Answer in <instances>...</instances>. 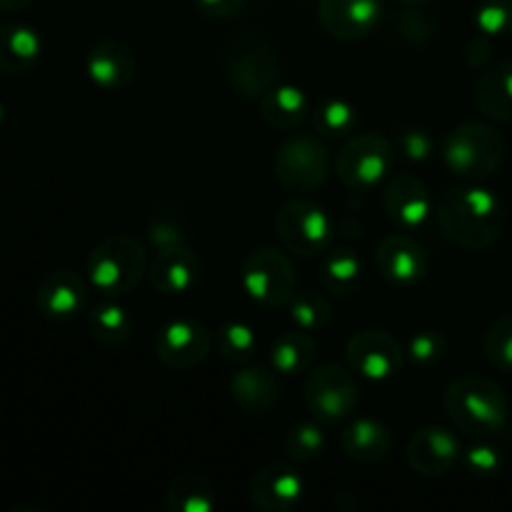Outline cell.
<instances>
[{
	"mask_svg": "<svg viewBox=\"0 0 512 512\" xmlns=\"http://www.w3.org/2000/svg\"><path fill=\"white\" fill-rule=\"evenodd\" d=\"M358 108L353 100L343 98V95H328V98L318 100L310 113V123L320 138L328 140H345L353 138L358 130Z\"/></svg>",
	"mask_w": 512,
	"mask_h": 512,
	"instance_id": "obj_29",
	"label": "cell"
},
{
	"mask_svg": "<svg viewBox=\"0 0 512 512\" xmlns=\"http://www.w3.org/2000/svg\"><path fill=\"white\" fill-rule=\"evenodd\" d=\"M85 73L95 88L115 93L133 83L138 73V55L123 40H100L85 53Z\"/></svg>",
	"mask_w": 512,
	"mask_h": 512,
	"instance_id": "obj_20",
	"label": "cell"
},
{
	"mask_svg": "<svg viewBox=\"0 0 512 512\" xmlns=\"http://www.w3.org/2000/svg\"><path fill=\"white\" fill-rule=\"evenodd\" d=\"M320 285L328 293L348 298V295L358 293L360 283H363V260L348 245H330L323 255H320Z\"/></svg>",
	"mask_w": 512,
	"mask_h": 512,
	"instance_id": "obj_26",
	"label": "cell"
},
{
	"mask_svg": "<svg viewBox=\"0 0 512 512\" xmlns=\"http://www.w3.org/2000/svg\"><path fill=\"white\" fill-rule=\"evenodd\" d=\"M275 233L288 253L298 258H320L333 245L338 225L323 205L308 198H293L280 205Z\"/></svg>",
	"mask_w": 512,
	"mask_h": 512,
	"instance_id": "obj_6",
	"label": "cell"
},
{
	"mask_svg": "<svg viewBox=\"0 0 512 512\" xmlns=\"http://www.w3.org/2000/svg\"><path fill=\"white\" fill-rule=\"evenodd\" d=\"M395 438L378 418H358L340 433V450L358 465H378L390 458Z\"/></svg>",
	"mask_w": 512,
	"mask_h": 512,
	"instance_id": "obj_22",
	"label": "cell"
},
{
	"mask_svg": "<svg viewBox=\"0 0 512 512\" xmlns=\"http://www.w3.org/2000/svg\"><path fill=\"white\" fill-rule=\"evenodd\" d=\"M250 503L263 512H288L303 500L305 483L290 463H268L258 468L248 485Z\"/></svg>",
	"mask_w": 512,
	"mask_h": 512,
	"instance_id": "obj_17",
	"label": "cell"
},
{
	"mask_svg": "<svg viewBox=\"0 0 512 512\" xmlns=\"http://www.w3.org/2000/svg\"><path fill=\"white\" fill-rule=\"evenodd\" d=\"M493 58V45H490V38H485V35H478V38H473L468 43V48H465V60H468L473 68H485V63Z\"/></svg>",
	"mask_w": 512,
	"mask_h": 512,
	"instance_id": "obj_42",
	"label": "cell"
},
{
	"mask_svg": "<svg viewBox=\"0 0 512 512\" xmlns=\"http://www.w3.org/2000/svg\"><path fill=\"white\" fill-rule=\"evenodd\" d=\"M90 280L75 270H50L40 278L38 290H35V303L38 310L48 320H73L88 308V295H90Z\"/></svg>",
	"mask_w": 512,
	"mask_h": 512,
	"instance_id": "obj_16",
	"label": "cell"
},
{
	"mask_svg": "<svg viewBox=\"0 0 512 512\" xmlns=\"http://www.w3.org/2000/svg\"><path fill=\"white\" fill-rule=\"evenodd\" d=\"M473 23L485 38L512 35V0H480Z\"/></svg>",
	"mask_w": 512,
	"mask_h": 512,
	"instance_id": "obj_36",
	"label": "cell"
},
{
	"mask_svg": "<svg viewBox=\"0 0 512 512\" xmlns=\"http://www.w3.org/2000/svg\"><path fill=\"white\" fill-rule=\"evenodd\" d=\"M398 30L408 43L423 45L435 38V33H438V23H435L425 10H408V13L400 18Z\"/></svg>",
	"mask_w": 512,
	"mask_h": 512,
	"instance_id": "obj_39",
	"label": "cell"
},
{
	"mask_svg": "<svg viewBox=\"0 0 512 512\" xmlns=\"http://www.w3.org/2000/svg\"><path fill=\"white\" fill-rule=\"evenodd\" d=\"M445 410L455 428L473 438H493L503 433L510 418L505 390L485 375H460L445 390Z\"/></svg>",
	"mask_w": 512,
	"mask_h": 512,
	"instance_id": "obj_2",
	"label": "cell"
},
{
	"mask_svg": "<svg viewBox=\"0 0 512 512\" xmlns=\"http://www.w3.org/2000/svg\"><path fill=\"white\" fill-rule=\"evenodd\" d=\"M465 468L475 475V478H495L503 470L505 458L495 445L485 443V438H480V443L470 445L463 453Z\"/></svg>",
	"mask_w": 512,
	"mask_h": 512,
	"instance_id": "obj_38",
	"label": "cell"
},
{
	"mask_svg": "<svg viewBox=\"0 0 512 512\" xmlns=\"http://www.w3.org/2000/svg\"><path fill=\"white\" fill-rule=\"evenodd\" d=\"M215 338L208 325L198 318H175L160 325L153 348L160 363L170 370H195L213 353Z\"/></svg>",
	"mask_w": 512,
	"mask_h": 512,
	"instance_id": "obj_11",
	"label": "cell"
},
{
	"mask_svg": "<svg viewBox=\"0 0 512 512\" xmlns=\"http://www.w3.org/2000/svg\"><path fill=\"white\" fill-rule=\"evenodd\" d=\"M43 55V38L23 23L0 25V73L23 75Z\"/></svg>",
	"mask_w": 512,
	"mask_h": 512,
	"instance_id": "obj_24",
	"label": "cell"
},
{
	"mask_svg": "<svg viewBox=\"0 0 512 512\" xmlns=\"http://www.w3.org/2000/svg\"><path fill=\"white\" fill-rule=\"evenodd\" d=\"M288 318L295 328L305 330V333H320L333 320V305L318 290H300L290 298Z\"/></svg>",
	"mask_w": 512,
	"mask_h": 512,
	"instance_id": "obj_32",
	"label": "cell"
},
{
	"mask_svg": "<svg viewBox=\"0 0 512 512\" xmlns=\"http://www.w3.org/2000/svg\"><path fill=\"white\" fill-rule=\"evenodd\" d=\"M398 3H403V5H423V3H428V0H398Z\"/></svg>",
	"mask_w": 512,
	"mask_h": 512,
	"instance_id": "obj_44",
	"label": "cell"
},
{
	"mask_svg": "<svg viewBox=\"0 0 512 512\" xmlns=\"http://www.w3.org/2000/svg\"><path fill=\"white\" fill-rule=\"evenodd\" d=\"M435 220L453 245L463 250H488L503 238L508 213L493 190L483 185L448 188L435 203Z\"/></svg>",
	"mask_w": 512,
	"mask_h": 512,
	"instance_id": "obj_1",
	"label": "cell"
},
{
	"mask_svg": "<svg viewBox=\"0 0 512 512\" xmlns=\"http://www.w3.org/2000/svg\"><path fill=\"white\" fill-rule=\"evenodd\" d=\"M223 70L230 88L245 100H260L278 83V58L273 45L253 30L235 33L225 43Z\"/></svg>",
	"mask_w": 512,
	"mask_h": 512,
	"instance_id": "obj_5",
	"label": "cell"
},
{
	"mask_svg": "<svg viewBox=\"0 0 512 512\" xmlns=\"http://www.w3.org/2000/svg\"><path fill=\"white\" fill-rule=\"evenodd\" d=\"M260 105V118L275 130H298L300 125H305L313 113V105H310L308 95L303 88L293 83H275L263 98L258 100Z\"/></svg>",
	"mask_w": 512,
	"mask_h": 512,
	"instance_id": "obj_23",
	"label": "cell"
},
{
	"mask_svg": "<svg viewBox=\"0 0 512 512\" xmlns=\"http://www.w3.org/2000/svg\"><path fill=\"white\" fill-rule=\"evenodd\" d=\"M33 3L35 0H0V13H18Z\"/></svg>",
	"mask_w": 512,
	"mask_h": 512,
	"instance_id": "obj_43",
	"label": "cell"
},
{
	"mask_svg": "<svg viewBox=\"0 0 512 512\" xmlns=\"http://www.w3.org/2000/svg\"><path fill=\"white\" fill-rule=\"evenodd\" d=\"M405 460L418 475L438 478L450 473L463 460V443L458 433L445 425H425L410 435L405 445Z\"/></svg>",
	"mask_w": 512,
	"mask_h": 512,
	"instance_id": "obj_14",
	"label": "cell"
},
{
	"mask_svg": "<svg viewBox=\"0 0 512 512\" xmlns=\"http://www.w3.org/2000/svg\"><path fill=\"white\" fill-rule=\"evenodd\" d=\"M283 448L288 458L295 460V463H313V460L323 458L325 448H328V438H325L323 428L318 423L300 420V423L288 428Z\"/></svg>",
	"mask_w": 512,
	"mask_h": 512,
	"instance_id": "obj_34",
	"label": "cell"
},
{
	"mask_svg": "<svg viewBox=\"0 0 512 512\" xmlns=\"http://www.w3.org/2000/svg\"><path fill=\"white\" fill-rule=\"evenodd\" d=\"M405 358L418 368H433L448 358V338L440 330H420L408 340Z\"/></svg>",
	"mask_w": 512,
	"mask_h": 512,
	"instance_id": "obj_37",
	"label": "cell"
},
{
	"mask_svg": "<svg viewBox=\"0 0 512 512\" xmlns=\"http://www.w3.org/2000/svg\"><path fill=\"white\" fill-rule=\"evenodd\" d=\"M348 368L370 383H385L400 375L405 365V350L385 330H360L345 345Z\"/></svg>",
	"mask_w": 512,
	"mask_h": 512,
	"instance_id": "obj_12",
	"label": "cell"
},
{
	"mask_svg": "<svg viewBox=\"0 0 512 512\" xmlns=\"http://www.w3.org/2000/svg\"><path fill=\"white\" fill-rule=\"evenodd\" d=\"M218 353L225 363L230 365H248L253 363L258 355V333L250 323L245 320H228L223 328L218 330Z\"/></svg>",
	"mask_w": 512,
	"mask_h": 512,
	"instance_id": "obj_31",
	"label": "cell"
},
{
	"mask_svg": "<svg viewBox=\"0 0 512 512\" xmlns=\"http://www.w3.org/2000/svg\"><path fill=\"white\" fill-rule=\"evenodd\" d=\"M438 200L430 193L428 183L415 173L390 175L383 193V208L390 225L400 233H418L435 215Z\"/></svg>",
	"mask_w": 512,
	"mask_h": 512,
	"instance_id": "obj_13",
	"label": "cell"
},
{
	"mask_svg": "<svg viewBox=\"0 0 512 512\" xmlns=\"http://www.w3.org/2000/svg\"><path fill=\"white\" fill-rule=\"evenodd\" d=\"M168 512H213L218 508V490L205 475L180 473L165 488Z\"/></svg>",
	"mask_w": 512,
	"mask_h": 512,
	"instance_id": "obj_28",
	"label": "cell"
},
{
	"mask_svg": "<svg viewBox=\"0 0 512 512\" xmlns=\"http://www.w3.org/2000/svg\"><path fill=\"white\" fill-rule=\"evenodd\" d=\"M148 243L155 250L178 248V245H188L190 228L185 223L183 213L173 205H160L150 213L148 218Z\"/></svg>",
	"mask_w": 512,
	"mask_h": 512,
	"instance_id": "obj_33",
	"label": "cell"
},
{
	"mask_svg": "<svg viewBox=\"0 0 512 512\" xmlns=\"http://www.w3.org/2000/svg\"><path fill=\"white\" fill-rule=\"evenodd\" d=\"M198 13L213 20H228L245 8V0H193Z\"/></svg>",
	"mask_w": 512,
	"mask_h": 512,
	"instance_id": "obj_41",
	"label": "cell"
},
{
	"mask_svg": "<svg viewBox=\"0 0 512 512\" xmlns=\"http://www.w3.org/2000/svg\"><path fill=\"white\" fill-rule=\"evenodd\" d=\"M483 355L495 370L512 373V315H503L485 330Z\"/></svg>",
	"mask_w": 512,
	"mask_h": 512,
	"instance_id": "obj_35",
	"label": "cell"
},
{
	"mask_svg": "<svg viewBox=\"0 0 512 512\" xmlns=\"http://www.w3.org/2000/svg\"><path fill=\"white\" fill-rule=\"evenodd\" d=\"M203 278V260L190 245L165 248L155 253L148 265L150 288L160 295H188Z\"/></svg>",
	"mask_w": 512,
	"mask_h": 512,
	"instance_id": "obj_19",
	"label": "cell"
},
{
	"mask_svg": "<svg viewBox=\"0 0 512 512\" xmlns=\"http://www.w3.org/2000/svg\"><path fill=\"white\" fill-rule=\"evenodd\" d=\"M400 153L410 163H425L435 155V138L423 128H410L400 135Z\"/></svg>",
	"mask_w": 512,
	"mask_h": 512,
	"instance_id": "obj_40",
	"label": "cell"
},
{
	"mask_svg": "<svg viewBox=\"0 0 512 512\" xmlns=\"http://www.w3.org/2000/svg\"><path fill=\"white\" fill-rule=\"evenodd\" d=\"M228 385L233 403L253 418H265L280 403V380L270 365H238Z\"/></svg>",
	"mask_w": 512,
	"mask_h": 512,
	"instance_id": "obj_21",
	"label": "cell"
},
{
	"mask_svg": "<svg viewBox=\"0 0 512 512\" xmlns=\"http://www.w3.org/2000/svg\"><path fill=\"white\" fill-rule=\"evenodd\" d=\"M135 320L128 313V308H123L115 300L105 298L100 303H95L88 310V330L98 343L108 345V348H118L125 345L133 338Z\"/></svg>",
	"mask_w": 512,
	"mask_h": 512,
	"instance_id": "obj_30",
	"label": "cell"
},
{
	"mask_svg": "<svg viewBox=\"0 0 512 512\" xmlns=\"http://www.w3.org/2000/svg\"><path fill=\"white\" fill-rule=\"evenodd\" d=\"M395 168V145L380 133L353 135L335 160L338 180L353 193H368L390 178Z\"/></svg>",
	"mask_w": 512,
	"mask_h": 512,
	"instance_id": "obj_8",
	"label": "cell"
},
{
	"mask_svg": "<svg viewBox=\"0 0 512 512\" xmlns=\"http://www.w3.org/2000/svg\"><path fill=\"white\" fill-rule=\"evenodd\" d=\"M475 105L498 123H512V60L483 68L475 83Z\"/></svg>",
	"mask_w": 512,
	"mask_h": 512,
	"instance_id": "obj_25",
	"label": "cell"
},
{
	"mask_svg": "<svg viewBox=\"0 0 512 512\" xmlns=\"http://www.w3.org/2000/svg\"><path fill=\"white\" fill-rule=\"evenodd\" d=\"M375 265L388 283L408 288L428 275L430 260L425 245L413 233L395 230V233L385 235L375 248Z\"/></svg>",
	"mask_w": 512,
	"mask_h": 512,
	"instance_id": "obj_15",
	"label": "cell"
},
{
	"mask_svg": "<svg viewBox=\"0 0 512 512\" xmlns=\"http://www.w3.org/2000/svg\"><path fill=\"white\" fill-rule=\"evenodd\" d=\"M305 408L320 423L348 420L360 405V385L353 370L335 363H323L308 373L303 385Z\"/></svg>",
	"mask_w": 512,
	"mask_h": 512,
	"instance_id": "obj_10",
	"label": "cell"
},
{
	"mask_svg": "<svg viewBox=\"0 0 512 512\" xmlns=\"http://www.w3.org/2000/svg\"><path fill=\"white\" fill-rule=\"evenodd\" d=\"M318 18L325 33L353 43L373 33L383 18V0H320Z\"/></svg>",
	"mask_w": 512,
	"mask_h": 512,
	"instance_id": "obj_18",
	"label": "cell"
},
{
	"mask_svg": "<svg viewBox=\"0 0 512 512\" xmlns=\"http://www.w3.org/2000/svg\"><path fill=\"white\" fill-rule=\"evenodd\" d=\"M295 268L288 255L273 245H260L245 255L240 265V288L260 308H288L295 295Z\"/></svg>",
	"mask_w": 512,
	"mask_h": 512,
	"instance_id": "obj_7",
	"label": "cell"
},
{
	"mask_svg": "<svg viewBox=\"0 0 512 512\" xmlns=\"http://www.w3.org/2000/svg\"><path fill=\"white\" fill-rule=\"evenodd\" d=\"M315 340L313 335L305 333V330H285L270 345V368L278 375H285V378H295V375H303L313 368L315 363Z\"/></svg>",
	"mask_w": 512,
	"mask_h": 512,
	"instance_id": "obj_27",
	"label": "cell"
},
{
	"mask_svg": "<svg viewBox=\"0 0 512 512\" xmlns=\"http://www.w3.org/2000/svg\"><path fill=\"white\" fill-rule=\"evenodd\" d=\"M440 158L455 178L480 183L498 173L503 165L505 138L493 125L463 123L445 135Z\"/></svg>",
	"mask_w": 512,
	"mask_h": 512,
	"instance_id": "obj_4",
	"label": "cell"
},
{
	"mask_svg": "<svg viewBox=\"0 0 512 512\" xmlns=\"http://www.w3.org/2000/svg\"><path fill=\"white\" fill-rule=\"evenodd\" d=\"M0 120H3V105H0Z\"/></svg>",
	"mask_w": 512,
	"mask_h": 512,
	"instance_id": "obj_45",
	"label": "cell"
},
{
	"mask_svg": "<svg viewBox=\"0 0 512 512\" xmlns=\"http://www.w3.org/2000/svg\"><path fill=\"white\" fill-rule=\"evenodd\" d=\"M273 173L288 193H313L330 175L328 145L320 140V135H293L275 150Z\"/></svg>",
	"mask_w": 512,
	"mask_h": 512,
	"instance_id": "obj_9",
	"label": "cell"
},
{
	"mask_svg": "<svg viewBox=\"0 0 512 512\" xmlns=\"http://www.w3.org/2000/svg\"><path fill=\"white\" fill-rule=\"evenodd\" d=\"M148 248L133 235H110L88 255V280L105 298L133 293L148 275Z\"/></svg>",
	"mask_w": 512,
	"mask_h": 512,
	"instance_id": "obj_3",
	"label": "cell"
}]
</instances>
